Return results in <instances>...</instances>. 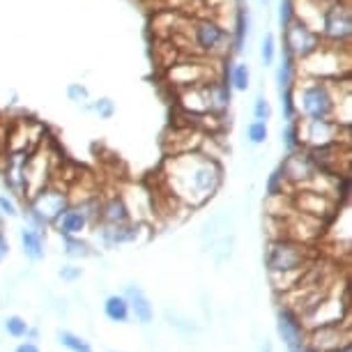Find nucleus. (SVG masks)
I'll return each mask as SVG.
<instances>
[{"label": "nucleus", "mask_w": 352, "mask_h": 352, "mask_svg": "<svg viewBox=\"0 0 352 352\" xmlns=\"http://www.w3.org/2000/svg\"><path fill=\"white\" fill-rule=\"evenodd\" d=\"M166 182L173 198L187 205H203L217 194L223 182V168L212 155L201 150L175 152L164 164Z\"/></svg>", "instance_id": "f257e3e1"}, {"label": "nucleus", "mask_w": 352, "mask_h": 352, "mask_svg": "<svg viewBox=\"0 0 352 352\" xmlns=\"http://www.w3.org/2000/svg\"><path fill=\"white\" fill-rule=\"evenodd\" d=\"M348 81L341 78H309L295 81L292 99H295V116L300 120H334V111L341 97V88Z\"/></svg>", "instance_id": "f03ea898"}, {"label": "nucleus", "mask_w": 352, "mask_h": 352, "mask_svg": "<svg viewBox=\"0 0 352 352\" xmlns=\"http://www.w3.org/2000/svg\"><path fill=\"white\" fill-rule=\"evenodd\" d=\"M201 58H226L230 53V30L217 16H187L182 32L170 39Z\"/></svg>", "instance_id": "7ed1b4c3"}, {"label": "nucleus", "mask_w": 352, "mask_h": 352, "mask_svg": "<svg viewBox=\"0 0 352 352\" xmlns=\"http://www.w3.org/2000/svg\"><path fill=\"white\" fill-rule=\"evenodd\" d=\"M350 69V53L348 46H331L322 44L316 53H311L309 58L300 60V72L302 76L309 78H341L348 74Z\"/></svg>", "instance_id": "20e7f679"}, {"label": "nucleus", "mask_w": 352, "mask_h": 352, "mask_svg": "<svg viewBox=\"0 0 352 352\" xmlns=\"http://www.w3.org/2000/svg\"><path fill=\"white\" fill-rule=\"evenodd\" d=\"M265 265H267L272 278L274 276H300L302 270L309 265L307 247L300 244L292 237H278L270 244L267 256H265Z\"/></svg>", "instance_id": "39448f33"}, {"label": "nucleus", "mask_w": 352, "mask_h": 352, "mask_svg": "<svg viewBox=\"0 0 352 352\" xmlns=\"http://www.w3.org/2000/svg\"><path fill=\"white\" fill-rule=\"evenodd\" d=\"M318 32L322 42L331 46H350L352 37V12L350 0H338V3L324 5L318 21Z\"/></svg>", "instance_id": "423d86ee"}, {"label": "nucleus", "mask_w": 352, "mask_h": 352, "mask_svg": "<svg viewBox=\"0 0 352 352\" xmlns=\"http://www.w3.org/2000/svg\"><path fill=\"white\" fill-rule=\"evenodd\" d=\"M67 208H69L67 191L56 187H42L30 196L28 219L35 223V228H46V226L56 223Z\"/></svg>", "instance_id": "0eeeda50"}, {"label": "nucleus", "mask_w": 352, "mask_h": 352, "mask_svg": "<svg viewBox=\"0 0 352 352\" xmlns=\"http://www.w3.org/2000/svg\"><path fill=\"white\" fill-rule=\"evenodd\" d=\"M281 30H283V51H288L297 63L309 58L311 53H316L324 44L320 32L314 30L309 23H304L297 16Z\"/></svg>", "instance_id": "6e6552de"}, {"label": "nucleus", "mask_w": 352, "mask_h": 352, "mask_svg": "<svg viewBox=\"0 0 352 352\" xmlns=\"http://www.w3.org/2000/svg\"><path fill=\"white\" fill-rule=\"evenodd\" d=\"M350 129L336 120H297L302 148H318V145L343 141V131Z\"/></svg>", "instance_id": "1a4fd4ad"}, {"label": "nucleus", "mask_w": 352, "mask_h": 352, "mask_svg": "<svg viewBox=\"0 0 352 352\" xmlns=\"http://www.w3.org/2000/svg\"><path fill=\"white\" fill-rule=\"evenodd\" d=\"M212 69L210 65H205L201 60H175L168 67V81L175 88H194V85H203L205 81H210Z\"/></svg>", "instance_id": "9d476101"}, {"label": "nucleus", "mask_w": 352, "mask_h": 352, "mask_svg": "<svg viewBox=\"0 0 352 352\" xmlns=\"http://www.w3.org/2000/svg\"><path fill=\"white\" fill-rule=\"evenodd\" d=\"M278 170H281V175L285 177V182H292V184H309V182H316L318 177L322 175V173H318V168L309 159L307 152H304V148L290 152V155L283 159Z\"/></svg>", "instance_id": "9b49d317"}, {"label": "nucleus", "mask_w": 352, "mask_h": 352, "mask_svg": "<svg viewBox=\"0 0 352 352\" xmlns=\"http://www.w3.org/2000/svg\"><path fill=\"white\" fill-rule=\"evenodd\" d=\"M203 92H205V102H208V111L212 116H223V113L230 109L232 90H230V85L226 83V78L214 76V78H210V81H205Z\"/></svg>", "instance_id": "f8f14e48"}, {"label": "nucleus", "mask_w": 352, "mask_h": 352, "mask_svg": "<svg viewBox=\"0 0 352 352\" xmlns=\"http://www.w3.org/2000/svg\"><path fill=\"white\" fill-rule=\"evenodd\" d=\"M278 334L285 341L288 348L307 343V334H304V322L302 318L295 314L290 307L278 309Z\"/></svg>", "instance_id": "ddd939ff"}, {"label": "nucleus", "mask_w": 352, "mask_h": 352, "mask_svg": "<svg viewBox=\"0 0 352 352\" xmlns=\"http://www.w3.org/2000/svg\"><path fill=\"white\" fill-rule=\"evenodd\" d=\"M297 205H300V214L304 217H327V212L334 210V201L324 194V191H309L304 189L297 196Z\"/></svg>", "instance_id": "4468645a"}, {"label": "nucleus", "mask_w": 352, "mask_h": 352, "mask_svg": "<svg viewBox=\"0 0 352 352\" xmlns=\"http://www.w3.org/2000/svg\"><path fill=\"white\" fill-rule=\"evenodd\" d=\"M56 223H58V232L63 237H81V232L90 223V214L85 212V208H67Z\"/></svg>", "instance_id": "2eb2a0df"}, {"label": "nucleus", "mask_w": 352, "mask_h": 352, "mask_svg": "<svg viewBox=\"0 0 352 352\" xmlns=\"http://www.w3.org/2000/svg\"><path fill=\"white\" fill-rule=\"evenodd\" d=\"M124 297H127L129 302V311L134 314V318L141 324H150L152 318H155V309H152L150 300L145 297V292L141 288H136V285H127V290H124Z\"/></svg>", "instance_id": "dca6fc26"}, {"label": "nucleus", "mask_w": 352, "mask_h": 352, "mask_svg": "<svg viewBox=\"0 0 352 352\" xmlns=\"http://www.w3.org/2000/svg\"><path fill=\"white\" fill-rule=\"evenodd\" d=\"M99 217H102L104 226H122L129 223V205L124 203V198L113 196L104 205H99Z\"/></svg>", "instance_id": "f3484780"}, {"label": "nucleus", "mask_w": 352, "mask_h": 352, "mask_svg": "<svg viewBox=\"0 0 352 352\" xmlns=\"http://www.w3.org/2000/svg\"><path fill=\"white\" fill-rule=\"evenodd\" d=\"M251 35V16H249V10L240 5L237 8V14H235V28L230 30V46H232V53H240L244 51V44Z\"/></svg>", "instance_id": "a211bd4d"}, {"label": "nucleus", "mask_w": 352, "mask_h": 352, "mask_svg": "<svg viewBox=\"0 0 352 352\" xmlns=\"http://www.w3.org/2000/svg\"><path fill=\"white\" fill-rule=\"evenodd\" d=\"M21 247L25 258H30V261H42L44 258V240H42V232L37 228L21 230Z\"/></svg>", "instance_id": "6ab92c4d"}, {"label": "nucleus", "mask_w": 352, "mask_h": 352, "mask_svg": "<svg viewBox=\"0 0 352 352\" xmlns=\"http://www.w3.org/2000/svg\"><path fill=\"white\" fill-rule=\"evenodd\" d=\"M102 240H104L106 247H116V244L134 242L136 240V230H134V226H129V223L104 226V228H102Z\"/></svg>", "instance_id": "aec40b11"}, {"label": "nucleus", "mask_w": 352, "mask_h": 352, "mask_svg": "<svg viewBox=\"0 0 352 352\" xmlns=\"http://www.w3.org/2000/svg\"><path fill=\"white\" fill-rule=\"evenodd\" d=\"M226 83L230 85V90L235 92H247L251 85V69L247 63H232L228 67V76Z\"/></svg>", "instance_id": "412c9836"}, {"label": "nucleus", "mask_w": 352, "mask_h": 352, "mask_svg": "<svg viewBox=\"0 0 352 352\" xmlns=\"http://www.w3.org/2000/svg\"><path fill=\"white\" fill-rule=\"evenodd\" d=\"M104 314L111 322H127L131 311H129V302L124 295H111L104 304Z\"/></svg>", "instance_id": "4be33fe9"}, {"label": "nucleus", "mask_w": 352, "mask_h": 352, "mask_svg": "<svg viewBox=\"0 0 352 352\" xmlns=\"http://www.w3.org/2000/svg\"><path fill=\"white\" fill-rule=\"evenodd\" d=\"M270 138V129H267V122H261V120H254L247 124V141L251 145H265Z\"/></svg>", "instance_id": "5701e85b"}, {"label": "nucleus", "mask_w": 352, "mask_h": 352, "mask_svg": "<svg viewBox=\"0 0 352 352\" xmlns=\"http://www.w3.org/2000/svg\"><path fill=\"white\" fill-rule=\"evenodd\" d=\"M58 341H60L65 348L72 350V352H92L90 343L83 341L81 336L72 334V331H58Z\"/></svg>", "instance_id": "b1692460"}, {"label": "nucleus", "mask_w": 352, "mask_h": 352, "mask_svg": "<svg viewBox=\"0 0 352 352\" xmlns=\"http://www.w3.org/2000/svg\"><path fill=\"white\" fill-rule=\"evenodd\" d=\"M65 254L69 258H88L92 256V249L88 242L78 240V237H65Z\"/></svg>", "instance_id": "393cba45"}, {"label": "nucleus", "mask_w": 352, "mask_h": 352, "mask_svg": "<svg viewBox=\"0 0 352 352\" xmlns=\"http://www.w3.org/2000/svg\"><path fill=\"white\" fill-rule=\"evenodd\" d=\"M261 58L265 67H272L276 60V37L272 32H265L263 42H261Z\"/></svg>", "instance_id": "a878e982"}, {"label": "nucleus", "mask_w": 352, "mask_h": 352, "mask_svg": "<svg viewBox=\"0 0 352 352\" xmlns=\"http://www.w3.org/2000/svg\"><path fill=\"white\" fill-rule=\"evenodd\" d=\"M5 331H8L10 336H14V338H25L28 336V322L23 320L21 316H10L8 320H5Z\"/></svg>", "instance_id": "bb28decb"}, {"label": "nucleus", "mask_w": 352, "mask_h": 352, "mask_svg": "<svg viewBox=\"0 0 352 352\" xmlns=\"http://www.w3.org/2000/svg\"><path fill=\"white\" fill-rule=\"evenodd\" d=\"M88 109L92 111V113H97L102 120H111L113 116H116V104H113V99H109V97H99V99H95Z\"/></svg>", "instance_id": "cd10ccee"}, {"label": "nucleus", "mask_w": 352, "mask_h": 352, "mask_svg": "<svg viewBox=\"0 0 352 352\" xmlns=\"http://www.w3.org/2000/svg\"><path fill=\"white\" fill-rule=\"evenodd\" d=\"M281 136H283V145H285V150H288V152H295V150L302 148L300 134H297V120H288L285 129L281 131Z\"/></svg>", "instance_id": "c85d7f7f"}, {"label": "nucleus", "mask_w": 352, "mask_h": 352, "mask_svg": "<svg viewBox=\"0 0 352 352\" xmlns=\"http://www.w3.org/2000/svg\"><path fill=\"white\" fill-rule=\"evenodd\" d=\"M254 120H261V122L272 120V104H270V99L265 97V95L256 97V102H254Z\"/></svg>", "instance_id": "c756f323"}, {"label": "nucleus", "mask_w": 352, "mask_h": 352, "mask_svg": "<svg viewBox=\"0 0 352 352\" xmlns=\"http://www.w3.org/2000/svg\"><path fill=\"white\" fill-rule=\"evenodd\" d=\"M297 14V3L295 0H281L278 3V23H281V28H285L292 19Z\"/></svg>", "instance_id": "7c9ffc66"}, {"label": "nucleus", "mask_w": 352, "mask_h": 352, "mask_svg": "<svg viewBox=\"0 0 352 352\" xmlns=\"http://www.w3.org/2000/svg\"><path fill=\"white\" fill-rule=\"evenodd\" d=\"M67 97H69V102L83 104V102H88L90 92H88V88H85V85H81V83H72L69 88H67Z\"/></svg>", "instance_id": "2f4dec72"}, {"label": "nucleus", "mask_w": 352, "mask_h": 352, "mask_svg": "<svg viewBox=\"0 0 352 352\" xmlns=\"http://www.w3.org/2000/svg\"><path fill=\"white\" fill-rule=\"evenodd\" d=\"M0 212H3L5 217H16L19 214L14 201H12V198H8V196H0Z\"/></svg>", "instance_id": "473e14b6"}, {"label": "nucleus", "mask_w": 352, "mask_h": 352, "mask_svg": "<svg viewBox=\"0 0 352 352\" xmlns=\"http://www.w3.org/2000/svg\"><path fill=\"white\" fill-rule=\"evenodd\" d=\"M60 276L65 278V281H74V278L81 276V267H72V265H69V267H63Z\"/></svg>", "instance_id": "72a5a7b5"}, {"label": "nucleus", "mask_w": 352, "mask_h": 352, "mask_svg": "<svg viewBox=\"0 0 352 352\" xmlns=\"http://www.w3.org/2000/svg\"><path fill=\"white\" fill-rule=\"evenodd\" d=\"M14 352H39V348H37V343H32V341H25V343H21V345H19V348H16Z\"/></svg>", "instance_id": "f704fd0d"}, {"label": "nucleus", "mask_w": 352, "mask_h": 352, "mask_svg": "<svg viewBox=\"0 0 352 352\" xmlns=\"http://www.w3.org/2000/svg\"><path fill=\"white\" fill-rule=\"evenodd\" d=\"M10 251V244H8V237L3 235V230H0V261H3L5 256H8Z\"/></svg>", "instance_id": "c9c22d12"}, {"label": "nucleus", "mask_w": 352, "mask_h": 352, "mask_svg": "<svg viewBox=\"0 0 352 352\" xmlns=\"http://www.w3.org/2000/svg\"><path fill=\"white\" fill-rule=\"evenodd\" d=\"M288 352H316V350L311 348L309 343H302V345H295V348H288Z\"/></svg>", "instance_id": "e433bc0d"}, {"label": "nucleus", "mask_w": 352, "mask_h": 352, "mask_svg": "<svg viewBox=\"0 0 352 352\" xmlns=\"http://www.w3.org/2000/svg\"><path fill=\"white\" fill-rule=\"evenodd\" d=\"M309 3H314V5H320V8H324V5L338 3V0H309Z\"/></svg>", "instance_id": "4c0bfd02"}, {"label": "nucleus", "mask_w": 352, "mask_h": 352, "mask_svg": "<svg viewBox=\"0 0 352 352\" xmlns=\"http://www.w3.org/2000/svg\"><path fill=\"white\" fill-rule=\"evenodd\" d=\"M3 150H5V141H3V134H0V159H3Z\"/></svg>", "instance_id": "58836bf2"}, {"label": "nucleus", "mask_w": 352, "mask_h": 352, "mask_svg": "<svg viewBox=\"0 0 352 352\" xmlns=\"http://www.w3.org/2000/svg\"><path fill=\"white\" fill-rule=\"evenodd\" d=\"M263 352H272V345H270V343H265V345H263Z\"/></svg>", "instance_id": "ea45409f"}, {"label": "nucleus", "mask_w": 352, "mask_h": 352, "mask_svg": "<svg viewBox=\"0 0 352 352\" xmlns=\"http://www.w3.org/2000/svg\"><path fill=\"white\" fill-rule=\"evenodd\" d=\"M261 3L265 5V8H267V5H270V0H261Z\"/></svg>", "instance_id": "a19ab883"}]
</instances>
